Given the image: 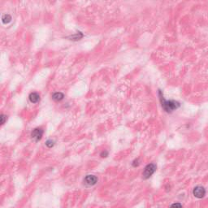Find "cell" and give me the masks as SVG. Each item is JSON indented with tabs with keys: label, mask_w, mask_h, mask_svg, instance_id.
<instances>
[{
	"label": "cell",
	"mask_w": 208,
	"mask_h": 208,
	"mask_svg": "<svg viewBox=\"0 0 208 208\" xmlns=\"http://www.w3.org/2000/svg\"><path fill=\"white\" fill-rule=\"evenodd\" d=\"M159 95H160V99L162 102V107L167 112H172V111H174L180 107V103L178 102L173 101V100H170V101L165 100L162 95L161 91H159Z\"/></svg>",
	"instance_id": "cell-1"
},
{
	"label": "cell",
	"mask_w": 208,
	"mask_h": 208,
	"mask_svg": "<svg viewBox=\"0 0 208 208\" xmlns=\"http://www.w3.org/2000/svg\"><path fill=\"white\" fill-rule=\"evenodd\" d=\"M155 170H156V166L154 164V163H151V164H148L147 166H146V168H145V170H144V172H143V177L145 178V179H148L149 177H151L153 173L155 172Z\"/></svg>",
	"instance_id": "cell-2"
},
{
	"label": "cell",
	"mask_w": 208,
	"mask_h": 208,
	"mask_svg": "<svg viewBox=\"0 0 208 208\" xmlns=\"http://www.w3.org/2000/svg\"><path fill=\"white\" fill-rule=\"evenodd\" d=\"M193 195L196 197L198 198H202L205 196V193H206V190L205 189L202 187V186H197L193 189Z\"/></svg>",
	"instance_id": "cell-3"
},
{
	"label": "cell",
	"mask_w": 208,
	"mask_h": 208,
	"mask_svg": "<svg viewBox=\"0 0 208 208\" xmlns=\"http://www.w3.org/2000/svg\"><path fill=\"white\" fill-rule=\"evenodd\" d=\"M98 181V179L94 175H88L85 178V183L88 186H94Z\"/></svg>",
	"instance_id": "cell-4"
},
{
	"label": "cell",
	"mask_w": 208,
	"mask_h": 208,
	"mask_svg": "<svg viewBox=\"0 0 208 208\" xmlns=\"http://www.w3.org/2000/svg\"><path fill=\"white\" fill-rule=\"evenodd\" d=\"M43 134V131L41 129H35L32 132V137L34 138L35 141H39Z\"/></svg>",
	"instance_id": "cell-5"
},
{
	"label": "cell",
	"mask_w": 208,
	"mask_h": 208,
	"mask_svg": "<svg viewBox=\"0 0 208 208\" xmlns=\"http://www.w3.org/2000/svg\"><path fill=\"white\" fill-rule=\"evenodd\" d=\"M40 96L38 93H31L29 95V100L33 103H36L39 101Z\"/></svg>",
	"instance_id": "cell-6"
},
{
	"label": "cell",
	"mask_w": 208,
	"mask_h": 208,
	"mask_svg": "<svg viewBox=\"0 0 208 208\" xmlns=\"http://www.w3.org/2000/svg\"><path fill=\"white\" fill-rule=\"evenodd\" d=\"M64 95L62 93H59V92H57L55 93L53 95H52V98L55 101H61L63 98Z\"/></svg>",
	"instance_id": "cell-7"
},
{
	"label": "cell",
	"mask_w": 208,
	"mask_h": 208,
	"mask_svg": "<svg viewBox=\"0 0 208 208\" xmlns=\"http://www.w3.org/2000/svg\"><path fill=\"white\" fill-rule=\"evenodd\" d=\"M11 17L10 15L8 14H6V15H3V17H2V21L3 24H8V23L11 22Z\"/></svg>",
	"instance_id": "cell-8"
},
{
	"label": "cell",
	"mask_w": 208,
	"mask_h": 208,
	"mask_svg": "<svg viewBox=\"0 0 208 208\" xmlns=\"http://www.w3.org/2000/svg\"><path fill=\"white\" fill-rule=\"evenodd\" d=\"M54 144H55V143H54V141L52 140H48L46 142V145L48 146V147H50V148L54 146Z\"/></svg>",
	"instance_id": "cell-9"
},
{
	"label": "cell",
	"mask_w": 208,
	"mask_h": 208,
	"mask_svg": "<svg viewBox=\"0 0 208 208\" xmlns=\"http://www.w3.org/2000/svg\"><path fill=\"white\" fill-rule=\"evenodd\" d=\"M170 208H182V206L180 203H174L170 207Z\"/></svg>",
	"instance_id": "cell-10"
},
{
	"label": "cell",
	"mask_w": 208,
	"mask_h": 208,
	"mask_svg": "<svg viewBox=\"0 0 208 208\" xmlns=\"http://www.w3.org/2000/svg\"><path fill=\"white\" fill-rule=\"evenodd\" d=\"M5 120H6V116L4 115H1V124H4V122H5Z\"/></svg>",
	"instance_id": "cell-11"
},
{
	"label": "cell",
	"mask_w": 208,
	"mask_h": 208,
	"mask_svg": "<svg viewBox=\"0 0 208 208\" xmlns=\"http://www.w3.org/2000/svg\"><path fill=\"white\" fill-rule=\"evenodd\" d=\"M107 155H108V152L107 151H103L101 153V156L102 158L103 157H107Z\"/></svg>",
	"instance_id": "cell-12"
}]
</instances>
